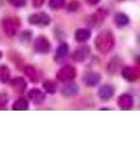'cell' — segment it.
<instances>
[{"label":"cell","mask_w":140,"mask_h":158,"mask_svg":"<svg viewBox=\"0 0 140 158\" xmlns=\"http://www.w3.org/2000/svg\"><path fill=\"white\" fill-rule=\"evenodd\" d=\"M96 49L102 54H106L115 45V39L111 31H102L95 39Z\"/></svg>","instance_id":"obj_1"},{"label":"cell","mask_w":140,"mask_h":158,"mask_svg":"<svg viewBox=\"0 0 140 158\" xmlns=\"http://www.w3.org/2000/svg\"><path fill=\"white\" fill-rule=\"evenodd\" d=\"M20 27V22L17 18H6L2 20V27L7 36H14Z\"/></svg>","instance_id":"obj_2"},{"label":"cell","mask_w":140,"mask_h":158,"mask_svg":"<svg viewBox=\"0 0 140 158\" xmlns=\"http://www.w3.org/2000/svg\"><path fill=\"white\" fill-rule=\"evenodd\" d=\"M76 77V70L75 68L72 65L68 64L64 65L63 68H61L59 70V72L57 73V78L59 81L62 82H68V81L73 80Z\"/></svg>","instance_id":"obj_3"},{"label":"cell","mask_w":140,"mask_h":158,"mask_svg":"<svg viewBox=\"0 0 140 158\" xmlns=\"http://www.w3.org/2000/svg\"><path fill=\"white\" fill-rule=\"evenodd\" d=\"M91 49L88 45H82V47L78 48L74 51L72 54V59L74 61H77V62H83L84 60L88 59V57L90 56Z\"/></svg>","instance_id":"obj_4"},{"label":"cell","mask_w":140,"mask_h":158,"mask_svg":"<svg viewBox=\"0 0 140 158\" xmlns=\"http://www.w3.org/2000/svg\"><path fill=\"white\" fill-rule=\"evenodd\" d=\"M29 22L31 24H41L47 25L51 22V18L45 13H40V14H33L29 17Z\"/></svg>","instance_id":"obj_5"},{"label":"cell","mask_w":140,"mask_h":158,"mask_svg":"<svg viewBox=\"0 0 140 158\" xmlns=\"http://www.w3.org/2000/svg\"><path fill=\"white\" fill-rule=\"evenodd\" d=\"M51 49L50 41L47 39L44 36H39L35 41V50L38 53H41V54H45L47 53Z\"/></svg>","instance_id":"obj_6"},{"label":"cell","mask_w":140,"mask_h":158,"mask_svg":"<svg viewBox=\"0 0 140 158\" xmlns=\"http://www.w3.org/2000/svg\"><path fill=\"white\" fill-rule=\"evenodd\" d=\"M101 76L96 72H86L83 76V81L88 86H96L100 82Z\"/></svg>","instance_id":"obj_7"},{"label":"cell","mask_w":140,"mask_h":158,"mask_svg":"<svg viewBox=\"0 0 140 158\" xmlns=\"http://www.w3.org/2000/svg\"><path fill=\"white\" fill-rule=\"evenodd\" d=\"M133 97L131 95H128V94H124V95H121L118 99V104L120 106L121 110H124V111H128V110H131L133 108Z\"/></svg>","instance_id":"obj_8"},{"label":"cell","mask_w":140,"mask_h":158,"mask_svg":"<svg viewBox=\"0 0 140 158\" xmlns=\"http://www.w3.org/2000/svg\"><path fill=\"white\" fill-rule=\"evenodd\" d=\"M114 93H115V89L112 85H105L100 88V90L98 92V95H99V97H100V99H102V100H109V99H111L113 97Z\"/></svg>","instance_id":"obj_9"},{"label":"cell","mask_w":140,"mask_h":158,"mask_svg":"<svg viewBox=\"0 0 140 158\" xmlns=\"http://www.w3.org/2000/svg\"><path fill=\"white\" fill-rule=\"evenodd\" d=\"M29 97L31 100H32L33 103L41 104L43 101H44L45 96L40 90H38V89H33V90H31L29 92Z\"/></svg>","instance_id":"obj_10"},{"label":"cell","mask_w":140,"mask_h":158,"mask_svg":"<svg viewBox=\"0 0 140 158\" xmlns=\"http://www.w3.org/2000/svg\"><path fill=\"white\" fill-rule=\"evenodd\" d=\"M121 75L126 80L131 81V82L132 81H135L138 78V73H137V71L135 70L134 68H131V67H124L122 69Z\"/></svg>","instance_id":"obj_11"},{"label":"cell","mask_w":140,"mask_h":158,"mask_svg":"<svg viewBox=\"0 0 140 158\" xmlns=\"http://www.w3.org/2000/svg\"><path fill=\"white\" fill-rule=\"evenodd\" d=\"M62 95L65 97H73L78 93V85L75 82H68L62 88Z\"/></svg>","instance_id":"obj_12"},{"label":"cell","mask_w":140,"mask_h":158,"mask_svg":"<svg viewBox=\"0 0 140 158\" xmlns=\"http://www.w3.org/2000/svg\"><path fill=\"white\" fill-rule=\"evenodd\" d=\"M24 73H25V75L31 79V81H33V82H38V81L40 80L39 73H38V71L33 67V65H25Z\"/></svg>","instance_id":"obj_13"},{"label":"cell","mask_w":140,"mask_h":158,"mask_svg":"<svg viewBox=\"0 0 140 158\" xmlns=\"http://www.w3.org/2000/svg\"><path fill=\"white\" fill-rule=\"evenodd\" d=\"M11 85L16 92L18 93H22L25 89H27V82H25L24 79H22L21 77H16L14 79H12Z\"/></svg>","instance_id":"obj_14"},{"label":"cell","mask_w":140,"mask_h":158,"mask_svg":"<svg viewBox=\"0 0 140 158\" xmlns=\"http://www.w3.org/2000/svg\"><path fill=\"white\" fill-rule=\"evenodd\" d=\"M91 37V31L88 29H80L77 30L75 33V38L78 42H84L89 40Z\"/></svg>","instance_id":"obj_15"},{"label":"cell","mask_w":140,"mask_h":158,"mask_svg":"<svg viewBox=\"0 0 140 158\" xmlns=\"http://www.w3.org/2000/svg\"><path fill=\"white\" fill-rule=\"evenodd\" d=\"M129 17L126 16V14L123 13H118V14L115 15L114 17V22L118 27H126V24L129 23Z\"/></svg>","instance_id":"obj_16"},{"label":"cell","mask_w":140,"mask_h":158,"mask_svg":"<svg viewBox=\"0 0 140 158\" xmlns=\"http://www.w3.org/2000/svg\"><path fill=\"white\" fill-rule=\"evenodd\" d=\"M68 47L67 43H62V44L59 45V48L57 49V52H56V56L55 59L56 60H60L62 58H64L65 56L68 55Z\"/></svg>","instance_id":"obj_17"},{"label":"cell","mask_w":140,"mask_h":158,"mask_svg":"<svg viewBox=\"0 0 140 158\" xmlns=\"http://www.w3.org/2000/svg\"><path fill=\"white\" fill-rule=\"evenodd\" d=\"M27 109H29V103L24 98H19L13 104V110L15 111H27Z\"/></svg>","instance_id":"obj_18"},{"label":"cell","mask_w":140,"mask_h":158,"mask_svg":"<svg viewBox=\"0 0 140 158\" xmlns=\"http://www.w3.org/2000/svg\"><path fill=\"white\" fill-rule=\"evenodd\" d=\"M10 70L6 65H0V82H6L10 79Z\"/></svg>","instance_id":"obj_19"},{"label":"cell","mask_w":140,"mask_h":158,"mask_svg":"<svg viewBox=\"0 0 140 158\" xmlns=\"http://www.w3.org/2000/svg\"><path fill=\"white\" fill-rule=\"evenodd\" d=\"M43 88L44 90L50 94H54L56 92V83L52 80H47L43 83Z\"/></svg>","instance_id":"obj_20"},{"label":"cell","mask_w":140,"mask_h":158,"mask_svg":"<svg viewBox=\"0 0 140 158\" xmlns=\"http://www.w3.org/2000/svg\"><path fill=\"white\" fill-rule=\"evenodd\" d=\"M64 3H65V0H50L49 6L51 9L58 10V9H61V7L64 6Z\"/></svg>","instance_id":"obj_21"},{"label":"cell","mask_w":140,"mask_h":158,"mask_svg":"<svg viewBox=\"0 0 140 158\" xmlns=\"http://www.w3.org/2000/svg\"><path fill=\"white\" fill-rule=\"evenodd\" d=\"M9 2L16 7H21L27 4V0H9Z\"/></svg>","instance_id":"obj_22"},{"label":"cell","mask_w":140,"mask_h":158,"mask_svg":"<svg viewBox=\"0 0 140 158\" xmlns=\"http://www.w3.org/2000/svg\"><path fill=\"white\" fill-rule=\"evenodd\" d=\"M31 38H32V32L31 31H24L21 34V38L20 39L22 41H29V40H31Z\"/></svg>","instance_id":"obj_23"},{"label":"cell","mask_w":140,"mask_h":158,"mask_svg":"<svg viewBox=\"0 0 140 158\" xmlns=\"http://www.w3.org/2000/svg\"><path fill=\"white\" fill-rule=\"evenodd\" d=\"M68 9L70 12H76L78 9H79V3H78L77 1H72L70 4H68Z\"/></svg>","instance_id":"obj_24"},{"label":"cell","mask_w":140,"mask_h":158,"mask_svg":"<svg viewBox=\"0 0 140 158\" xmlns=\"http://www.w3.org/2000/svg\"><path fill=\"white\" fill-rule=\"evenodd\" d=\"M43 2H44V0H33V6L35 7H39L42 6Z\"/></svg>","instance_id":"obj_25"},{"label":"cell","mask_w":140,"mask_h":158,"mask_svg":"<svg viewBox=\"0 0 140 158\" xmlns=\"http://www.w3.org/2000/svg\"><path fill=\"white\" fill-rule=\"evenodd\" d=\"M99 1H100V0H86V2L90 3L91 6H95V4H97Z\"/></svg>","instance_id":"obj_26"},{"label":"cell","mask_w":140,"mask_h":158,"mask_svg":"<svg viewBox=\"0 0 140 158\" xmlns=\"http://www.w3.org/2000/svg\"><path fill=\"white\" fill-rule=\"evenodd\" d=\"M1 56H2V54H1V52H0V58H1Z\"/></svg>","instance_id":"obj_27"}]
</instances>
